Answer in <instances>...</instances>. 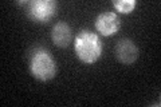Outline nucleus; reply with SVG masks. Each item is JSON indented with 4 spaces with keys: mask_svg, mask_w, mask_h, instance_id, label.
<instances>
[{
    "mask_svg": "<svg viewBox=\"0 0 161 107\" xmlns=\"http://www.w3.org/2000/svg\"><path fill=\"white\" fill-rule=\"evenodd\" d=\"M51 39L54 44L60 48L69 47L73 39L71 27L66 22H58L51 29Z\"/></svg>",
    "mask_w": 161,
    "mask_h": 107,
    "instance_id": "nucleus-6",
    "label": "nucleus"
},
{
    "mask_svg": "<svg viewBox=\"0 0 161 107\" xmlns=\"http://www.w3.org/2000/svg\"><path fill=\"white\" fill-rule=\"evenodd\" d=\"M20 6H26V15L36 23H47L57 13L58 3L54 0H31L19 2Z\"/></svg>",
    "mask_w": 161,
    "mask_h": 107,
    "instance_id": "nucleus-3",
    "label": "nucleus"
},
{
    "mask_svg": "<svg viewBox=\"0 0 161 107\" xmlns=\"http://www.w3.org/2000/svg\"><path fill=\"white\" fill-rule=\"evenodd\" d=\"M138 47L130 39H121L115 44V56L124 64H132L138 59Z\"/></svg>",
    "mask_w": 161,
    "mask_h": 107,
    "instance_id": "nucleus-5",
    "label": "nucleus"
},
{
    "mask_svg": "<svg viewBox=\"0 0 161 107\" xmlns=\"http://www.w3.org/2000/svg\"><path fill=\"white\" fill-rule=\"evenodd\" d=\"M136 6H137L136 0H114L113 2V7L115 8V11H118L119 13H125V15L133 12Z\"/></svg>",
    "mask_w": 161,
    "mask_h": 107,
    "instance_id": "nucleus-7",
    "label": "nucleus"
},
{
    "mask_svg": "<svg viewBox=\"0 0 161 107\" xmlns=\"http://www.w3.org/2000/svg\"><path fill=\"white\" fill-rule=\"evenodd\" d=\"M95 29L102 35V36H113L121 28V19L115 12H102L95 18Z\"/></svg>",
    "mask_w": 161,
    "mask_h": 107,
    "instance_id": "nucleus-4",
    "label": "nucleus"
},
{
    "mask_svg": "<svg viewBox=\"0 0 161 107\" xmlns=\"http://www.w3.org/2000/svg\"><path fill=\"white\" fill-rule=\"evenodd\" d=\"M74 51L82 63L94 64L102 56L103 44L95 32L90 29H80L74 39Z\"/></svg>",
    "mask_w": 161,
    "mask_h": 107,
    "instance_id": "nucleus-1",
    "label": "nucleus"
},
{
    "mask_svg": "<svg viewBox=\"0 0 161 107\" xmlns=\"http://www.w3.org/2000/svg\"><path fill=\"white\" fill-rule=\"evenodd\" d=\"M28 71L40 82L51 80L57 75V63L51 52L44 47L34 48L28 55Z\"/></svg>",
    "mask_w": 161,
    "mask_h": 107,
    "instance_id": "nucleus-2",
    "label": "nucleus"
}]
</instances>
